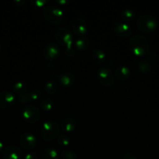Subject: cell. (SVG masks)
<instances>
[{
	"instance_id": "1",
	"label": "cell",
	"mask_w": 159,
	"mask_h": 159,
	"mask_svg": "<svg viewBox=\"0 0 159 159\" xmlns=\"http://www.w3.org/2000/svg\"><path fill=\"white\" fill-rule=\"evenodd\" d=\"M55 38L56 41L63 46L65 49V54L68 57H72L74 55V51L73 50V34L64 26L58 27L54 32Z\"/></svg>"
},
{
	"instance_id": "2",
	"label": "cell",
	"mask_w": 159,
	"mask_h": 159,
	"mask_svg": "<svg viewBox=\"0 0 159 159\" xmlns=\"http://www.w3.org/2000/svg\"><path fill=\"white\" fill-rule=\"evenodd\" d=\"M129 48L136 56H146L149 52V41L143 35L136 34L132 36L129 41Z\"/></svg>"
},
{
	"instance_id": "3",
	"label": "cell",
	"mask_w": 159,
	"mask_h": 159,
	"mask_svg": "<svg viewBox=\"0 0 159 159\" xmlns=\"http://www.w3.org/2000/svg\"><path fill=\"white\" fill-rule=\"evenodd\" d=\"M157 19L150 14H143L137 20V29L143 34H150L157 29Z\"/></svg>"
},
{
	"instance_id": "4",
	"label": "cell",
	"mask_w": 159,
	"mask_h": 159,
	"mask_svg": "<svg viewBox=\"0 0 159 159\" xmlns=\"http://www.w3.org/2000/svg\"><path fill=\"white\" fill-rule=\"evenodd\" d=\"M59 130L60 126L56 121H47L42 125L41 135L45 141H51L59 136Z\"/></svg>"
},
{
	"instance_id": "5",
	"label": "cell",
	"mask_w": 159,
	"mask_h": 159,
	"mask_svg": "<svg viewBox=\"0 0 159 159\" xmlns=\"http://www.w3.org/2000/svg\"><path fill=\"white\" fill-rule=\"evenodd\" d=\"M45 20L52 24H59L63 20L64 14L59 6H47L44 9Z\"/></svg>"
},
{
	"instance_id": "6",
	"label": "cell",
	"mask_w": 159,
	"mask_h": 159,
	"mask_svg": "<svg viewBox=\"0 0 159 159\" xmlns=\"http://www.w3.org/2000/svg\"><path fill=\"white\" fill-rule=\"evenodd\" d=\"M97 77L103 86H112L115 83V75L108 67H101L97 71Z\"/></svg>"
},
{
	"instance_id": "7",
	"label": "cell",
	"mask_w": 159,
	"mask_h": 159,
	"mask_svg": "<svg viewBox=\"0 0 159 159\" xmlns=\"http://www.w3.org/2000/svg\"><path fill=\"white\" fill-rule=\"evenodd\" d=\"M22 116L26 122L34 124L37 122L41 118V112L35 106L30 105L23 107L22 110Z\"/></svg>"
},
{
	"instance_id": "8",
	"label": "cell",
	"mask_w": 159,
	"mask_h": 159,
	"mask_svg": "<svg viewBox=\"0 0 159 159\" xmlns=\"http://www.w3.org/2000/svg\"><path fill=\"white\" fill-rule=\"evenodd\" d=\"M20 144L25 150H32L37 145V139L30 132H25L20 137Z\"/></svg>"
},
{
	"instance_id": "9",
	"label": "cell",
	"mask_w": 159,
	"mask_h": 159,
	"mask_svg": "<svg viewBox=\"0 0 159 159\" xmlns=\"http://www.w3.org/2000/svg\"><path fill=\"white\" fill-rule=\"evenodd\" d=\"M4 159H22L23 158V151L16 145H8L2 151Z\"/></svg>"
},
{
	"instance_id": "10",
	"label": "cell",
	"mask_w": 159,
	"mask_h": 159,
	"mask_svg": "<svg viewBox=\"0 0 159 159\" xmlns=\"http://www.w3.org/2000/svg\"><path fill=\"white\" fill-rule=\"evenodd\" d=\"M73 33L75 35L78 36V37H85L87 32V23L82 18H76L73 21L72 24Z\"/></svg>"
},
{
	"instance_id": "11",
	"label": "cell",
	"mask_w": 159,
	"mask_h": 159,
	"mask_svg": "<svg viewBox=\"0 0 159 159\" xmlns=\"http://www.w3.org/2000/svg\"><path fill=\"white\" fill-rule=\"evenodd\" d=\"M60 50L59 45L54 43H50L45 46L43 50V55L46 60L53 61L59 56Z\"/></svg>"
},
{
	"instance_id": "12",
	"label": "cell",
	"mask_w": 159,
	"mask_h": 159,
	"mask_svg": "<svg viewBox=\"0 0 159 159\" xmlns=\"http://www.w3.org/2000/svg\"><path fill=\"white\" fill-rule=\"evenodd\" d=\"M16 96L12 93L9 91L0 92V107L8 108L14 105Z\"/></svg>"
},
{
	"instance_id": "13",
	"label": "cell",
	"mask_w": 159,
	"mask_h": 159,
	"mask_svg": "<svg viewBox=\"0 0 159 159\" xmlns=\"http://www.w3.org/2000/svg\"><path fill=\"white\" fill-rule=\"evenodd\" d=\"M113 32L115 35L118 37H126L132 34V29L127 23H117L114 25Z\"/></svg>"
},
{
	"instance_id": "14",
	"label": "cell",
	"mask_w": 159,
	"mask_h": 159,
	"mask_svg": "<svg viewBox=\"0 0 159 159\" xmlns=\"http://www.w3.org/2000/svg\"><path fill=\"white\" fill-rule=\"evenodd\" d=\"M76 78L74 74L70 71H65L59 76V81L60 85L64 88H70L74 84Z\"/></svg>"
},
{
	"instance_id": "15",
	"label": "cell",
	"mask_w": 159,
	"mask_h": 159,
	"mask_svg": "<svg viewBox=\"0 0 159 159\" xmlns=\"http://www.w3.org/2000/svg\"><path fill=\"white\" fill-rule=\"evenodd\" d=\"M76 127V122L73 118L67 117L65 118L61 123L60 128L63 133H71L74 131Z\"/></svg>"
},
{
	"instance_id": "16",
	"label": "cell",
	"mask_w": 159,
	"mask_h": 159,
	"mask_svg": "<svg viewBox=\"0 0 159 159\" xmlns=\"http://www.w3.org/2000/svg\"><path fill=\"white\" fill-rule=\"evenodd\" d=\"M130 69L126 65H120L115 68V75L118 80L125 81L130 76Z\"/></svg>"
},
{
	"instance_id": "17",
	"label": "cell",
	"mask_w": 159,
	"mask_h": 159,
	"mask_svg": "<svg viewBox=\"0 0 159 159\" xmlns=\"http://www.w3.org/2000/svg\"><path fill=\"white\" fill-rule=\"evenodd\" d=\"M59 153L53 148H46L41 152L42 159H59Z\"/></svg>"
},
{
	"instance_id": "18",
	"label": "cell",
	"mask_w": 159,
	"mask_h": 159,
	"mask_svg": "<svg viewBox=\"0 0 159 159\" xmlns=\"http://www.w3.org/2000/svg\"><path fill=\"white\" fill-rule=\"evenodd\" d=\"M27 89L28 85L23 81H18V82H15L12 85V91L17 96L27 93Z\"/></svg>"
},
{
	"instance_id": "19",
	"label": "cell",
	"mask_w": 159,
	"mask_h": 159,
	"mask_svg": "<svg viewBox=\"0 0 159 159\" xmlns=\"http://www.w3.org/2000/svg\"><path fill=\"white\" fill-rule=\"evenodd\" d=\"M75 46L77 50L85 51L90 47V40L87 37H77L75 41Z\"/></svg>"
},
{
	"instance_id": "20",
	"label": "cell",
	"mask_w": 159,
	"mask_h": 159,
	"mask_svg": "<svg viewBox=\"0 0 159 159\" xmlns=\"http://www.w3.org/2000/svg\"><path fill=\"white\" fill-rule=\"evenodd\" d=\"M92 60L97 64H102L105 61L106 54L102 50L94 49L91 53Z\"/></svg>"
},
{
	"instance_id": "21",
	"label": "cell",
	"mask_w": 159,
	"mask_h": 159,
	"mask_svg": "<svg viewBox=\"0 0 159 159\" xmlns=\"http://www.w3.org/2000/svg\"><path fill=\"white\" fill-rule=\"evenodd\" d=\"M54 107V101L51 98H44L40 101V107L44 111H51Z\"/></svg>"
},
{
	"instance_id": "22",
	"label": "cell",
	"mask_w": 159,
	"mask_h": 159,
	"mask_svg": "<svg viewBox=\"0 0 159 159\" xmlns=\"http://www.w3.org/2000/svg\"><path fill=\"white\" fill-rule=\"evenodd\" d=\"M44 89L48 94H54L59 89V85L55 81H48L44 85Z\"/></svg>"
},
{
	"instance_id": "23",
	"label": "cell",
	"mask_w": 159,
	"mask_h": 159,
	"mask_svg": "<svg viewBox=\"0 0 159 159\" xmlns=\"http://www.w3.org/2000/svg\"><path fill=\"white\" fill-rule=\"evenodd\" d=\"M120 16L126 21H132L135 19L136 13L132 9H125L120 12Z\"/></svg>"
},
{
	"instance_id": "24",
	"label": "cell",
	"mask_w": 159,
	"mask_h": 159,
	"mask_svg": "<svg viewBox=\"0 0 159 159\" xmlns=\"http://www.w3.org/2000/svg\"><path fill=\"white\" fill-rule=\"evenodd\" d=\"M137 69L140 71V72L143 73H147L149 72L151 70V65H150V63H148L146 61H139L137 64Z\"/></svg>"
},
{
	"instance_id": "25",
	"label": "cell",
	"mask_w": 159,
	"mask_h": 159,
	"mask_svg": "<svg viewBox=\"0 0 159 159\" xmlns=\"http://www.w3.org/2000/svg\"><path fill=\"white\" fill-rule=\"evenodd\" d=\"M60 155L62 159H76L77 157L76 152L70 149H63L61 152Z\"/></svg>"
},
{
	"instance_id": "26",
	"label": "cell",
	"mask_w": 159,
	"mask_h": 159,
	"mask_svg": "<svg viewBox=\"0 0 159 159\" xmlns=\"http://www.w3.org/2000/svg\"><path fill=\"white\" fill-rule=\"evenodd\" d=\"M58 143H59V145L66 147V146L70 145V139L69 136H67L65 134H62L58 136Z\"/></svg>"
},
{
	"instance_id": "27",
	"label": "cell",
	"mask_w": 159,
	"mask_h": 159,
	"mask_svg": "<svg viewBox=\"0 0 159 159\" xmlns=\"http://www.w3.org/2000/svg\"><path fill=\"white\" fill-rule=\"evenodd\" d=\"M17 99H18V101L20 102V103H23V104L28 103V102H30L31 101L29 93H26L21 95H18V96H17Z\"/></svg>"
},
{
	"instance_id": "28",
	"label": "cell",
	"mask_w": 159,
	"mask_h": 159,
	"mask_svg": "<svg viewBox=\"0 0 159 159\" xmlns=\"http://www.w3.org/2000/svg\"><path fill=\"white\" fill-rule=\"evenodd\" d=\"M29 94H30V96H31V101L37 100V99H41L42 96L41 92L39 89H37L31 90V91L29 93Z\"/></svg>"
},
{
	"instance_id": "29",
	"label": "cell",
	"mask_w": 159,
	"mask_h": 159,
	"mask_svg": "<svg viewBox=\"0 0 159 159\" xmlns=\"http://www.w3.org/2000/svg\"><path fill=\"white\" fill-rule=\"evenodd\" d=\"M34 6H37V7H42V6H45V5L48 4V2L47 0H31V2Z\"/></svg>"
},
{
	"instance_id": "30",
	"label": "cell",
	"mask_w": 159,
	"mask_h": 159,
	"mask_svg": "<svg viewBox=\"0 0 159 159\" xmlns=\"http://www.w3.org/2000/svg\"><path fill=\"white\" fill-rule=\"evenodd\" d=\"M23 159H37V152H34V151H31V152H28L23 157Z\"/></svg>"
},
{
	"instance_id": "31",
	"label": "cell",
	"mask_w": 159,
	"mask_h": 159,
	"mask_svg": "<svg viewBox=\"0 0 159 159\" xmlns=\"http://www.w3.org/2000/svg\"><path fill=\"white\" fill-rule=\"evenodd\" d=\"M123 159H137V156L131 152H127L123 155Z\"/></svg>"
},
{
	"instance_id": "32",
	"label": "cell",
	"mask_w": 159,
	"mask_h": 159,
	"mask_svg": "<svg viewBox=\"0 0 159 159\" xmlns=\"http://www.w3.org/2000/svg\"><path fill=\"white\" fill-rule=\"evenodd\" d=\"M56 2L58 3V4H60V5H63V4H66V3H68V1H66V0H59V1H57Z\"/></svg>"
},
{
	"instance_id": "33",
	"label": "cell",
	"mask_w": 159,
	"mask_h": 159,
	"mask_svg": "<svg viewBox=\"0 0 159 159\" xmlns=\"http://www.w3.org/2000/svg\"><path fill=\"white\" fill-rule=\"evenodd\" d=\"M14 2L16 3V4H17V6H20L21 4H24L25 1H20V0H14Z\"/></svg>"
},
{
	"instance_id": "34",
	"label": "cell",
	"mask_w": 159,
	"mask_h": 159,
	"mask_svg": "<svg viewBox=\"0 0 159 159\" xmlns=\"http://www.w3.org/2000/svg\"><path fill=\"white\" fill-rule=\"evenodd\" d=\"M3 148V144L1 141H0V152L2 151V149Z\"/></svg>"
},
{
	"instance_id": "35",
	"label": "cell",
	"mask_w": 159,
	"mask_h": 159,
	"mask_svg": "<svg viewBox=\"0 0 159 159\" xmlns=\"http://www.w3.org/2000/svg\"><path fill=\"white\" fill-rule=\"evenodd\" d=\"M0 50H1V44H0Z\"/></svg>"
}]
</instances>
